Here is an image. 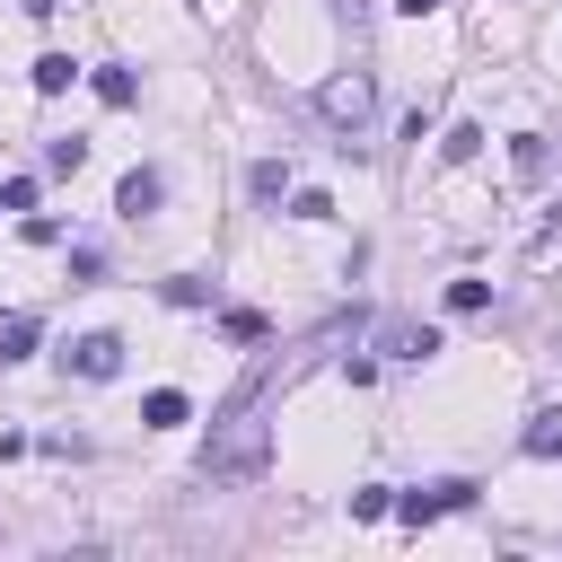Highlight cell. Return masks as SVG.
<instances>
[{
  "instance_id": "1",
  "label": "cell",
  "mask_w": 562,
  "mask_h": 562,
  "mask_svg": "<svg viewBox=\"0 0 562 562\" xmlns=\"http://www.w3.org/2000/svg\"><path fill=\"white\" fill-rule=\"evenodd\" d=\"M272 465V430H263V378H246L228 395V413L211 422V448H202V483L228 492V483H255Z\"/></svg>"
},
{
  "instance_id": "2",
  "label": "cell",
  "mask_w": 562,
  "mask_h": 562,
  "mask_svg": "<svg viewBox=\"0 0 562 562\" xmlns=\"http://www.w3.org/2000/svg\"><path fill=\"white\" fill-rule=\"evenodd\" d=\"M316 114L342 132L334 149H342V158H360V132H369V114H378V79H369V70H342V79H325V88H316Z\"/></svg>"
},
{
  "instance_id": "3",
  "label": "cell",
  "mask_w": 562,
  "mask_h": 562,
  "mask_svg": "<svg viewBox=\"0 0 562 562\" xmlns=\"http://www.w3.org/2000/svg\"><path fill=\"white\" fill-rule=\"evenodd\" d=\"M61 369H70V378H114V369H123V334H105V325L79 334V342L61 351Z\"/></svg>"
},
{
  "instance_id": "4",
  "label": "cell",
  "mask_w": 562,
  "mask_h": 562,
  "mask_svg": "<svg viewBox=\"0 0 562 562\" xmlns=\"http://www.w3.org/2000/svg\"><path fill=\"white\" fill-rule=\"evenodd\" d=\"M465 501H474V483H422V492L395 501V518H404V527H430V518H448V509H465Z\"/></svg>"
},
{
  "instance_id": "5",
  "label": "cell",
  "mask_w": 562,
  "mask_h": 562,
  "mask_svg": "<svg viewBox=\"0 0 562 562\" xmlns=\"http://www.w3.org/2000/svg\"><path fill=\"white\" fill-rule=\"evenodd\" d=\"M378 351H386V360H430V351H439V325H413V316H386V325H378Z\"/></svg>"
},
{
  "instance_id": "6",
  "label": "cell",
  "mask_w": 562,
  "mask_h": 562,
  "mask_svg": "<svg viewBox=\"0 0 562 562\" xmlns=\"http://www.w3.org/2000/svg\"><path fill=\"white\" fill-rule=\"evenodd\" d=\"M158 193H167V176H158V167H132V176L114 184V211H123V220H149Z\"/></svg>"
},
{
  "instance_id": "7",
  "label": "cell",
  "mask_w": 562,
  "mask_h": 562,
  "mask_svg": "<svg viewBox=\"0 0 562 562\" xmlns=\"http://www.w3.org/2000/svg\"><path fill=\"white\" fill-rule=\"evenodd\" d=\"M70 79H88V70H79L70 53H44V61H35V97H61Z\"/></svg>"
},
{
  "instance_id": "8",
  "label": "cell",
  "mask_w": 562,
  "mask_h": 562,
  "mask_svg": "<svg viewBox=\"0 0 562 562\" xmlns=\"http://www.w3.org/2000/svg\"><path fill=\"white\" fill-rule=\"evenodd\" d=\"M88 79H97V97H105V105H132V97H140V79H132L123 61H97Z\"/></svg>"
},
{
  "instance_id": "9",
  "label": "cell",
  "mask_w": 562,
  "mask_h": 562,
  "mask_svg": "<svg viewBox=\"0 0 562 562\" xmlns=\"http://www.w3.org/2000/svg\"><path fill=\"white\" fill-rule=\"evenodd\" d=\"M140 422H149V430H176V422H193V404H184L176 386H158V395L140 404Z\"/></svg>"
},
{
  "instance_id": "10",
  "label": "cell",
  "mask_w": 562,
  "mask_h": 562,
  "mask_svg": "<svg viewBox=\"0 0 562 562\" xmlns=\"http://www.w3.org/2000/svg\"><path fill=\"white\" fill-rule=\"evenodd\" d=\"M246 193H255V202H281V193H290V167H281V158H255Z\"/></svg>"
},
{
  "instance_id": "11",
  "label": "cell",
  "mask_w": 562,
  "mask_h": 562,
  "mask_svg": "<svg viewBox=\"0 0 562 562\" xmlns=\"http://www.w3.org/2000/svg\"><path fill=\"white\" fill-rule=\"evenodd\" d=\"M35 334H44L35 316H0V360H26V351H35Z\"/></svg>"
},
{
  "instance_id": "12",
  "label": "cell",
  "mask_w": 562,
  "mask_h": 562,
  "mask_svg": "<svg viewBox=\"0 0 562 562\" xmlns=\"http://www.w3.org/2000/svg\"><path fill=\"white\" fill-rule=\"evenodd\" d=\"M518 448H527V457H553V448H562V404H553V413H536Z\"/></svg>"
},
{
  "instance_id": "13",
  "label": "cell",
  "mask_w": 562,
  "mask_h": 562,
  "mask_svg": "<svg viewBox=\"0 0 562 562\" xmlns=\"http://www.w3.org/2000/svg\"><path fill=\"white\" fill-rule=\"evenodd\" d=\"M474 149H483V123H448V140H439V158H448V167H465Z\"/></svg>"
},
{
  "instance_id": "14",
  "label": "cell",
  "mask_w": 562,
  "mask_h": 562,
  "mask_svg": "<svg viewBox=\"0 0 562 562\" xmlns=\"http://www.w3.org/2000/svg\"><path fill=\"white\" fill-rule=\"evenodd\" d=\"M44 167H53V176H79V167H88V140H79V132H70V140H44Z\"/></svg>"
},
{
  "instance_id": "15",
  "label": "cell",
  "mask_w": 562,
  "mask_h": 562,
  "mask_svg": "<svg viewBox=\"0 0 562 562\" xmlns=\"http://www.w3.org/2000/svg\"><path fill=\"white\" fill-rule=\"evenodd\" d=\"M211 290H202V272H167V307H202Z\"/></svg>"
},
{
  "instance_id": "16",
  "label": "cell",
  "mask_w": 562,
  "mask_h": 562,
  "mask_svg": "<svg viewBox=\"0 0 562 562\" xmlns=\"http://www.w3.org/2000/svg\"><path fill=\"white\" fill-rule=\"evenodd\" d=\"M220 334H228V342H263V316H255V307H228Z\"/></svg>"
},
{
  "instance_id": "17",
  "label": "cell",
  "mask_w": 562,
  "mask_h": 562,
  "mask_svg": "<svg viewBox=\"0 0 562 562\" xmlns=\"http://www.w3.org/2000/svg\"><path fill=\"white\" fill-rule=\"evenodd\" d=\"M386 509H395L386 483H360V492H351V518H386Z\"/></svg>"
},
{
  "instance_id": "18",
  "label": "cell",
  "mask_w": 562,
  "mask_h": 562,
  "mask_svg": "<svg viewBox=\"0 0 562 562\" xmlns=\"http://www.w3.org/2000/svg\"><path fill=\"white\" fill-rule=\"evenodd\" d=\"M483 299H492V281H448V307H457V316H474Z\"/></svg>"
},
{
  "instance_id": "19",
  "label": "cell",
  "mask_w": 562,
  "mask_h": 562,
  "mask_svg": "<svg viewBox=\"0 0 562 562\" xmlns=\"http://www.w3.org/2000/svg\"><path fill=\"white\" fill-rule=\"evenodd\" d=\"M0 211H35V176H9L0 184Z\"/></svg>"
},
{
  "instance_id": "20",
  "label": "cell",
  "mask_w": 562,
  "mask_h": 562,
  "mask_svg": "<svg viewBox=\"0 0 562 562\" xmlns=\"http://www.w3.org/2000/svg\"><path fill=\"white\" fill-rule=\"evenodd\" d=\"M290 211H299V220H334V193H316V184H307V193H290Z\"/></svg>"
},
{
  "instance_id": "21",
  "label": "cell",
  "mask_w": 562,
  "mask_h": 562,
  "mask_svg": "<svg viewBox=\"0 0 562 562\" xmlns=\"http://www.w3.org/2000/svg\"><path fill=\"white\" fill-rule=\"evenodd\" d=\"M334 9H342V18H351V26H360V18H369V0H334Z\"/></svg>"
},
{
  "instance_id": "22",
  "label": "cell",
  "mask_w": 562,
  "mask_h": 562,
  "mask_svg": "<svg viewBox=\"0 0 562 562\" xmlns=\"http://www.w3.org/2000/svg\"><path fill=\"white\" fill-rule=\"evenodd\" d=\"M395 9H404V18H430V9H439V0H395Z\"/></svg>"
},
{
  "instance_id": "23",
  "label": "cell",
  "mask_w": 562,
  "mask_h": 562,
  "mask_svg": "<svg viewBox=\"0 0 562 562\" xmlns=\"http://www.w3.org/2000/svg\"><path fill=\"white\" fill-rule=\"evenodd\" d=\"M553 220H562V202H553Z\"/></svg>"
}]
</instances>
